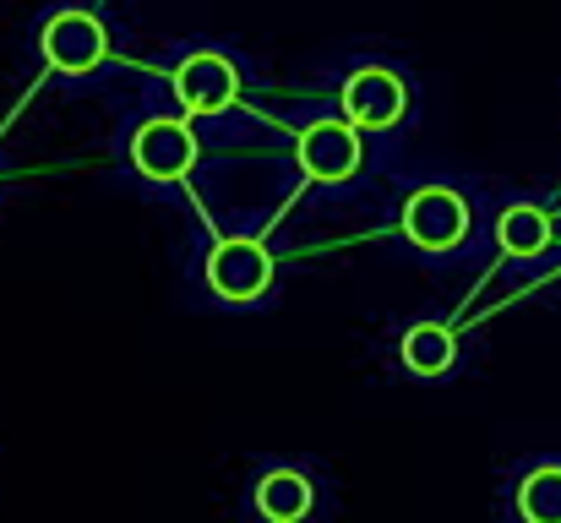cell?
Returning a JSON list of instances; mask_svg holds the SVG:
<instances>
[{"instance_id":"ba28073f","label":"cell","mask_w":561,"mask_h":523,"mask_svg":"<svg viewBox=\"0 0 561 523\" xmlns=\"http://www.w3.org/2000/svg\"><path fill=\"white\" fill-rule=\"evenodd\" d=\"M245 508H251L256 523H311L322 513V480H317V469L289 464V458L262 464V469L251 475Z\"/></svg>"},{"instance_id":"7a4b0ae2","label":"cell","mask_w":561,"mask_h":523,"mask_svg":"<svg viewBox=\"0 0 561 523\" xmlns=\"http://www.w3.org/2000/svg\"><path fill=\"white\" fill-rule=\"evenodd\" d=\"M202 154H207L202 126L191 115H181L175 104H164L159 93L142 110L121 115L115 164L148 196H186L191 180L202 174Z\"/></svg>"},{"instance_id":"30bf717a","label":"cell","mask_w":561,"mask_h":523,"mask_svg":"<svg viewBox=\"0 0 561 523\" xmlns=\"http://www.w3.org/2000/svg\"><path fill=\"white\" fill-rule=\"evenodd\" d=\"M485 240L496 257L507 262H540L551 246H557V218L546 202L535 196H507L491 218H485Z\"/></svg>"},{"instance_id":"5b68a950","label":"cell","mask_w":561,"mask_h":523,"mask_svg":"<svg viewBox=\"0 0 561 523\" xmlns=\"http://www.w3.org/2000/svg\"><path fill=\"white\" fill-rule=\"evenodd\" d=\"M159 99L196 126L234 121L251 99V60L229 38H181L159 66Z\"/></svg>"},{"instance_id":"277c9868","label":"cell","mask_w":561,"mask_h":523,"mask_svg":"<svg viewBox=\"0 0 561 523\" xmlns=\"http://www.w3.org/2000/svg\"><path fill=\"white\" fill-rule=\"evenodd\" d=\"M376 159H381L376 143L339 115L333 99L295 115V126H289V170L322 202H344V196L371 191Z\"/></svg>"},{"instance_id":"6da1fadb","label":"cell","mask_w":561,"mask_h":523,"mask_svg":"<svg viewBox=\"0 0 561 523\" xmlns=\"http://www.w3.org/2000/svg\"><path fill=\"white\" fill-rule=\"evenodd\" d=\"M27 49L44 82L66 93H93L126 66V27L104 0H55L33 16Z\"/></svg>"},{"instance_id":"8992f818","label":"cell","mask_w":561,"mask_h":523,"mask_svg":"<svg viewBox=\"0 0 561 523\" xmlns=\"http://www.w3.org/2000/svg\"><path fill=\"white\" fill-rule=\"evenodd\" d=\"M333 104L350 126H360L371 137L376 154H387L392 143H403L420 126L425 88H420L414 66H403L392 55H355L333 77Z\"/></svg>"},{"instance_id":"7c38bea8","label":"cell","mask_w":561,"mask_h":523,"mask_svg":"<svg viewBox=\"0 0 561 523\" xmlns=\"http://www.w3.org/2000/svg\"><path fill=\"white\" fill-rule=\"evenodd\" d=\"M0 185H5V180H0Z\"/></svg>"},{"instance_id":"52a82bcc","label":"cell","mask_w":561,"mask_h":523,"mask_svg":"<svg viewBox=\"0 0 561 523\" xmlns=\"http://www.w3.org/2000/svg\"><path fill=\"white\" fill-rule=\"evenodd\" d=\"M278 251L256 229H218L196 257V289L218 311H262L278 295Z\"/></svg>"},{"instance_id":"3957f363","label":"cell","mask_w":561,"mask_h":523,"mask_svg":"<svg viewBox=\"0 0 561 523\" xmlns=\"http://www.w3.org/2000/svg\"><path fill=\"white\" fill-rule=\"evenodd\" d=\"M480 229H485L480 202L453 174H420L392 202V240H398V251H409L414 262H431V268L474 257Z\"/></svg>"},{"instance_id":"9c48e42d","label":"cell","mask_w":561,"mask_h":523,"mask_svg":"<svg viewBox=\"0 0 561 523\" xmlns=\"http://www.w3.org/2000/svg\"><path fill=\"white\" fill-rule=\"evenodd\" d=\"M392 360H398V371H403L409 382H420V387H442V382H453V376L463 371L469 349H463V333H458L453 322H442V317H420V322H409V328L398 333Z\"/></svg>"},{"instance_id":"8fae6325","label":"cell","mask_w":561,"mask_h":523,"mask_svg":"<svg viewBox=\"0 0 561 523\" xmlns=\"http://www.w3.org/2000/svg\"><path fill=\"white\" fill-rule=\"evenodd\" d=\"M507 513L513 523H561V458H535L513 469Z\"/></svg>"}]
</instances>
